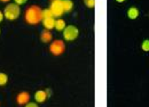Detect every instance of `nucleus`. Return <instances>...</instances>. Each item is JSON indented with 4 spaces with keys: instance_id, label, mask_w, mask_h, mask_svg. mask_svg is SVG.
<instances>
[{
    "instance_id": "obj_8",
    "label": "nucleus",
    "mask_w": 149,
    "mask_h": 107,
    "mask_svg": "<svg viewBox=\"0 0 149 107\" xmlns=\"http://www.w3.org/2000/svg\"><path fill=\"white\" fill-rule=\"evenodd\" d=\"M47 97H48V95H47V92L45 90H38L37 92L35 93L36 103H44V102H46Z\"/></svg>"
},
{
    "instance_id": "obj_14",
    "label": "nucleus",
    "mask_w": 149,
    "mask_h": 107,
    "mask_svg": "<svg viewBox=\"0 0 149 107\" xmlns=\"http://www.w3.org/2000/svg\"><path fill=\"white\" fill-rule=\"evenodd\" d=\"M41 15H42V19H45V18H49V17H54L53 14H52V12L49 10V8H47V9H42Z\"/></svg>"
},
{
    "instance_id": "obj_13",
    "label": "nucleus",
    "mask_w": 149,
    "mask_h": 107,
    "mask_svg": "<svg viewBox=\"0 0 149 107\" xmlns=\"http://www.w3.org/2000/svg\"><path fill=\"white\" fill-rule=\"evenodd\" d=\"M8 82V75L6 73H0V87L6 86Z\"/></svg>"
},
{
    "instance_id": "obj_19",
    "label": "nucleus",
    "mask_w": 149,
    "mask_h": 107,
    "mask_svg": "<svg viewBox=\"0 0 149 107\" xmlns=\"http://www.w3.org/2000/svg\"><path fill=\"white\" fill-rule=\"evenodd\" d=\"M3 18H5V16H3V13H2V12H0V23L3 21Z\"/></svg>"
},
{
    "instance_id": "obj_9",
    "label": "nucleus",
    "mask_w": 149,
    "mask_h": 107,
    "mask_svg": "<svg viewBox=\"0 0 149 107\" xmlns=\"http://www.w3.org/2000/svg\"><path fill=\"white\" fill-rule=\"evenodd\" d=\"M52 39H53V36H52L51 31H48V30H44V31L40 33V40H41L44 43L51 42Z\"/></svg>"
},
{
    "instance_id": "obj_6",
    "label": "nucleus",
    "mask_w": 149,
    "mask_h": 107,
    "mask_svg": "<svg viewBox=\"0 0 149 107\" xmlns=\"http://www.w3.org/2000/svg\"><path fill=\"white\" fill-rule=\"evenodd\" d=\"M29 100H30V93L26 91H22L16 96V103L21 106L26 105L29 103Z\"/></svg>"
},
{
    "instance_id": "obj_11",
    "label": "nucleus",
    "mask_w": 149,
    "mask_h": 107,
    "mask_svg": "<svg viewBox=\"0 0 149 107\" xmlns=\"http://www.w3.org/2000/svg\"><path fill=\"white\" fill-rule=\"evenodd\" d=\"M140 15V12L136 7H130L127 10V17L130 19H136Z\"/></svg>"
},
{
    "instance_id": "obj_10",
    "label": "nucleus",
    "mask_w": 149,
    "mask_h": 107,
    "mask_svg": "<svg viewBox=\"0 0 149 107\" xmlns=\"http://www.w3.org/2000/svg\"><path fill=\"white\" fill-rule=\"evenodd\" d=\"M64 13H70L74 9V2L71 0H61Z\"/></svg>"
},
{
    "instance_id": "obj_12",
    "label": "nucleus",
    "mask_w": 149,
    "mask_h": 107,
    "mask_svg": "<svg viewBox=\"0 0 149 107\" xmlns=\"http://www.w3.org/2000/svg\"><path fill=\"white\" fill-rule=\"evenodd\" d=\"M65 21L62 19V18H58V19H55V29L56 31H63L65 29Z\"/></svg>"
},
{
    "instance_id": "obj_16",
    "label": "nucleus",
    "mask_w": 149,
    "mask_h": 107,
    "mask_svg": "<svg viewBox=\"0 0 149 107\" xmlns=\"http://www.w3.org/2000/svg\"><path fill=\"white\" fill-rule=\"evenodd\" d=\"M84 3L87 8H94L95 7V0H84Z\"/></svg>"
},
{
    "instance_id": "obj_23",
    "label": "nucleus",
    "mask_w": 149,
    "mask_h": 107,
    "mask_svg": "<svg viewBox=\"0 0 149 107\" xmlns=\"http://www.w3.org/2000/svg\"><path fill=\"white\" fill-rule=\"evenodd\" d=\"M0 33H1V30H0Z\"/></svg>"
},
{
    "instance_id": "obj_18",
    "label": "nucleus",
    "mask_w": 149,
    "mask_h": 107,
    "mask_svg": "<svg viewBox=\"0 0 149 107\" xmlns=\"http://www.w3.org/2000/svg\"><path fill=\"white\" fill-rule=\"evenodd\" d=\"M24 107H39L37 105V103H28L26 105H24Z\"/></svg>"
},
{
    "instance_id": "obj_3",
    "label": "nucleus",
    "mask_w": 149,
    "mask_h": 107,
    "mask_svg": "<svg viewBox=\"0 0 149 107\" xmlns=\"http://www.w3.org/2000/svg\"><path fill=\"white\" fill-rule=\"evenodd\" d=\"M49 51L54 56H61L65 51V45L63 40H54L49 45Z\"/></svg>"
},
{
    "instance_id": "obj_17",
    "label": "nucleus",
    "mask_w": 149,
    "mask_h": 107,
    "mask_svg": "<svg viewBox=\"0 0 149 107\" xmlns=\"http://www.w3.org/2000/svg\"><path fill=\"white\" fill-rule=\"evenodd\" d=\"M26 1H28V0H14V3H16V5L21 6V5H24Z\"/></svg>"
},
{
    "instance_id": "obj_4",
    "label": "nucleus",
    "mask_w": 149,
    "mask_h": 107,
    "mask_svg": "<svg viewBox=\"0 0 149 107\" xmlns=\"http://www.w3.org/2000/svg\"><path fill=\"white\" fill-rule=\"evenodd\" d=\"M78 34H79V31L74 25H68L63 30V38L65 41H74L78 38Z\"/></svg>"
},
{
    "instance_id": "obj_20",
    "label": "nucleus",
    "mask_w": 149,
    "mask_h": 107,
    "mask_svg": "<svg viewBox=\"0 0 149 107\" xmlns=\"http://www.w3.org/2000/svg\"><path fill=\"white\" fill-rule=\"evenodd\" d=\"M116 1H117V2H119V3H122V2H124L125 0H116Z\"/></svg>"
},
{
    "instance_id": "obj_15",
    "label": "nucleus",
    "mask_w": 149,
    "mask_h": 107,
    "mask_svg": "<svg viewBox=\"0 0 149 107\" xmlns=\"http://www.w3.org/2000/svg\"><path fill=\"white\" fill-rule=\"evenodd\" d=\"M141 48H142V50L143 51H149V40L148 39H146V40H143L142 41V43H141Z\"/></svg>"
},
{
    "instance_id": "obj_7",
    "label": "nucleus",
    "mask_w": 149,
    "mask_h": 107,
    "mask_svg": "<svg viewBox=\"0 0 149 107\" xmlns=\"http://www.w3.org/2000/svg\"><path fill=\"white\" fill-rule=\"evenodd\" d=\"M41 22H42V25H44L45 30L51 31V30H53V29L55 27V18L54 17L45 18V19H42Z\"/></svg>"
},
{
    "instance_id": "obj_1",
    "label": "nucleus",
    "mask_w": 149,
    "mask_h": 107,
    "mask_svg": "<svg viewBox=\"0 0 149 107\" xmlns=\"http://www.w3.org/2000/svg\"><path fill=\"white\" fill-rule=\"evenodd\" d=\"M42 9L39 7V6H36V5H32L30 6L26 10H25V14H24V19L28 24L30 25H37L39 24L41 21H42Z\"/></svg>"
},
{
    "instance_id": "obj_2",
    "label": "nucleus",
    "mask_w": 149,
    "mask_h": 107,
    "mask_svg": "<svg viewBox=\"0 0 149 107\" xmlns=\"http://www.w3.org/2000/svg\"><path fill=\"white\" fill-rule=\"evenodd\" d=\"M21 15V8L19 5L16 3H9L5 7L3 10V16L5 18H7L8 21H15Z\"/></svg>"
},
{
    "instance_id": "obj_21",
    "label": "nucleus",
    "mask_w": 149,
    "mask_h": 107,
    "mask_svg": "<svg viewBox=\"0 0 149 107\" xmlns=\"http://www.w3.org/2000/svg\"><path fill=\"white\" fill-rule=\"evenodd\" d=\"M0 1H1V2H9L10 0H0Z\"/></svg>"
},
{
    "instance_id": "obj_22",
    "label": "nucleus",
    "mask_w": 149,
    "mask_h": 107,
    "mask_svg": "<svg viewBox=\"0 0 149 107\" xmlns=\"http://www.w3.org/2000/svg\"><path fill=\"white\" fill-rule=\"evenodd\" d=\"M51 1H54V0H51Z\"/></svg>"
},
{
    "instance_id": "obj_5",
    "label": "nucleus",
    "mask_w": 149,
    "mask_h": 107,
    "mask_svg": "<svg viewBox=\"0 0 149 107\" xmlns=\"http://www.w3.org/2000/svg\"><path fill=\"white\" fill-rule=\"evenodd\" d=\"M49 10L52 12V14H53L54 17H61L64 14V10H63L61 0H54V1H52L51 6H49Z\"/></svg>"
}]
</instances>
